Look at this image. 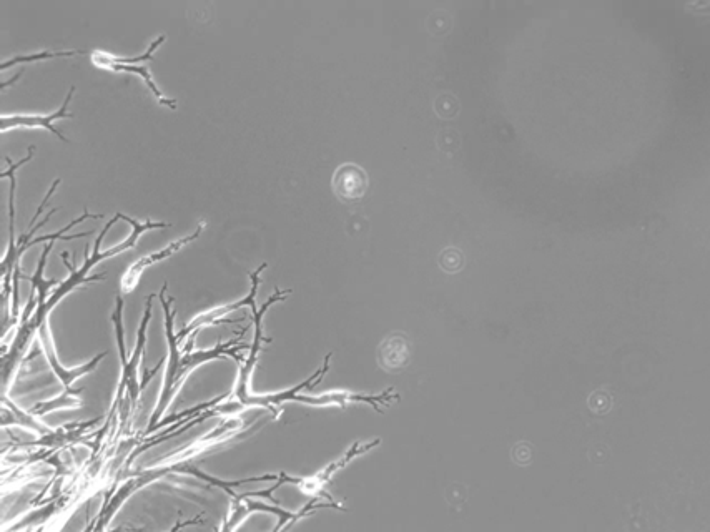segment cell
I'll return each instance as SVG.
<instances>
[{
	"mask_svg": "<svg viewBox=\"0 0 710 532\" xmlns=\"http://www.w3.org/2000/svg\"><path fill=\"white\" fill-rule=\"evenodd\" d=\"M380 443V439H375L371 443L353 444L346 451L345 456H341L340 459H336V461L328 464L318 473L311 474V476L298 478V476H290V474L286 473L268 474V481H277L275 484H277L278 489L282 488L283 484H293L295 488L300 489L301 493L308 494L313 499H320L323 496V498L333 501L330 494L326 493V489H328L336 474L340 473L341 469L346 468V464H350L353 459L358 458L361 454L370 453L371 449L378 448Z\"/></svg>",
	"mask_w": 710,
	"mask_h": 532,
	"instance_id": "6",
	"label": "cell"
},
{
	"mask_svg": "<svg viewBox=\"0 0 710 532\" xmlns=\"http://www.w3.org/2000/svg\"><path fill=\"white\" fill-rule=\"evenodd\" d=\"M9 426H19V428L29 429L32 433L37 434L39 438L52 433L54 429L50 426H45L35 414L30 411H24L19 408L14 401H10L9 396L2 395V428Z\"/></svg>",
	"mask_w": 710,
	"mask_h": 532,
	"instance_id": "17",
	"label": "cell"
},
{
	"mask_svg": "<svg viewBox=\"0 0 710 532\" xmlns=\"http://www.w3.org/2000/svg\"><path fill=\"white\" fill-rule=\"evenodd\" d=\"M155 298H157V293L148 295L145 313H143L142 316V323H140L139 331H137V343H135L134 351H132V356H130L129 361H127V365L122 366L119 391H117V399H115V406L119 404L120 408H122V411H120L122 424L125 423V419L129 416L130 411H135V408H137L140 395H142V391L145 390V385H147L148 381L152 380L153 375H155V373L160 370V366L165 363V358H162V361L150 371V375H148L145 380L140 381V363H142L143 353H145L148 323H150V318H152L153 300H155Z\"/></svg>",
	"mask_w": 710,
	"mask_h": 532,
	"instance_id": "4",
	"label": "cell"
},
{
	"mask_svg": "<svg viewBox=\"0 0 710 532\" xmlns=\"http://www.w3.org/2000/svg\"><path fill=\"white\" fill-rule=\"evenodd\" d=\"M321 508L340 509V506L331 503V501L321 503L320 499H313L308 506H305V508L298 511V513H291V511L283 509L280 504H277V506H268V504L263 503V501L253 499V496L235 494V496H232L230 511H228L227 519H225V524H223L222 529L223 531H235V529L240 528L252 514L267 513L273 514V516H277L278 518V524L273 531H282V529L290 528L293 524L298 523L300 519L305 518L308 514L313 513V511H318V509Z\"/></svg>",
	"mask_w": 710,
	"mask_h": 532,
	"instance_id": "5",
	"label": "cell"
},
{
	"mask_svg": "<svg viewBox=\"0 0 710 532\" xmlns=\"http://www.w3.org/2000/svg\"><path fill=\"white\" fill-rule=\"evenodd\" d=\"M75 94V87H70L69 94L65 97L64 104L54 114H14L2 115L0 117V130L2 133L9 132L15 129H44L54 133L60 140L69 142V138H65L59 130L55 129L54 122L57 120L74 119V114L70 112L69 105L72 102V97Z\"/></svg>",
	"mask_w": 710,
	"mask_h": 532,
	"instance_id": "10",
	"label": "cell"
},
{
	"mask_svg": "<svg viewBox=\"0 0 710 532\" xmlns=\"http://www.w3.org/2000/svg\"><path fill=\"white\" fill-rule=\"evenodd\" d=\"M52 248H54V242L45 243L44 252H42V257H40L37 270H35L34 275L27 276V280H30V285H32V291H30L29 303H27V308H25L20 323H25V321L29 320L35 306L37 308L44 306L49 300V291L54 286L60 285V281L55 280V278H50V280H45L44 278L45 263H47V258H49Z\"/></svg>",
	"mask_w": 710,
	"mask_h": 532,
	"instance_id": "16",
	"label": "cell"
},
{
	"mask_svg": "<svg viewBox=\"0 0 710 532\" xmlns=\"http://www.w3.org/2000/svg\"><path fill=\"white\" fill-rule=\"evenodd\" d=\"M267 266V263H263L257 271H253L252 275H250V278H252V288H250V293H248L245 298L233 301V303H228V305L215 306L212 310L203 311L200 315L195 316L187 326H183L182 330L178 331V341H183L187 336H192L187 346H185V351H192L195 336H197L198 331L205 328V326L218 325V323H222V321L223 323H227L225 318H227L230 313H233V311H237L238 308H243V306L252 308V306L257 305L258 288H260V283H262L260 275H262V271L265 270Z\"/></svg>",
	"mask_w": 710,
	"mask_h": 532,
	"instance_id": "7",
	"label": "cell"
},
{
	"mask_svg": "<svg viewBox=\"0 0 710 532\" xmlns=\"http://www.w3.org/2000/svg\"><path fill=\"white\" fill-rule=\"evenodd\" d=\"M243 426L242 419L232 418L218 424L217 428L213 429L212 433L205 434L203 438L193 441L185 448L177 449L168 456L158 459L152 466L130 473L125 478L124 483L120 484L119 489H115L114 493L110 494L109 498L105 499L104 508L97 516V524L94 528L97 531L104 529L107 524L114 519L115 514L119 513L122 506L127 503V499L132 498L134 494L142 491L143 488H148L150 484L162 481L168 478L170 474H177V469L185 464H190L195 459L200 458L203 454H210L213 449L220 448L227 441H232L237 436Z\"/></svg>",
	"mask_w": 710,
	"mask_h": 532,
	"instance_id": "3",
	"label": "cell"
},
{
	"mask_svg": "<svg viewBox=\"0 0 710 532\" xmlns=\"http://www.w3.org/2000/svg\"><path fill=\"white\" fill-rule=\"evenodd\" d=\"M82 388L79 390H64V393L59 396H55L52 399H45V401H39V403L34 404L32 408L29 409L30 413L35 414L37 418H42L45 414L54 413V411H59V409H74L80 408L84 401L80 398L82 395Z\"/></svg>",
	"mask_w": 710,
	"mask_h": 532,
	"instance_id": "18",
	"label": "cell"
},
{
	"mask_svg": "<svg viewBox=\"0 0 710 532\" xmlns=\"http://www.w3.org/2000/svg\"><path fill=\"white\" fill-rule=\"evenodd\" d=\"M330 355L326 356L325 363L321 366L320 370L313 373L308 380L303 381L300 385L293 386V388H288V390L280 391V393H267V395H255L252 391H248L247 395L242 396L240 399H232L235 403L243 408H263L268 409L270 413L278 418L280 413H282V406L285 403H298V398H300V391L305 390V388H313L316 383H320L321 378L328 373L330 370ZM230 399V398H228Z\"/></svg>",
	"mask_w": 710,
	"mask_h": 532,
	"instance_id": "9",
	"label": "cell"
},
{
	"mask_svg": "<svg viewBox=\"0 0 710 532\" xmlns=\"http://www.w3.org/2000/svg\"><path fill=\"white\" fill-rule=\"evenodd\" d=\"M168 227H170L168 223H155L152 220L139 222L135 218L127 217L124 213H117L105 225L99 238L95 240L94 252L90 253L89 247L85 248L84 265L80 266L79 270L69 263L67 253L64 252L60 255L65 266H69L70 276L60 283L57 290L52 291V295L49 296V300L44 306L37 308L34 315L30 316L25 323H20L19 328L15 331L14 340L10 343V348L2 351L4 353L2 355V395H7L9 388H12L10 385L14 381L15 373L19 370L25 351L29 348L32 336L39 331L40 326L44 325L55 306L59 305L60 301L64 300L65 296L75 288L104 280L105 273L89 276V271L100 262H105L109 258H114L115 255H122L127 250L135 248L142 233L150 232V230H165Z\"/></svg>",
	"mask_w": 710,
	"mask_h": 532,
	"instance_id": "1",
	"label": "cell"
},
{
	"mask_svg": "<svg viewBox=\"0 0 710 532\" xmlns=\"http://www.w3.org/2000/svg\"><path fill=\"white\" fill-rule=\"evenodd\" d=\"M37 333H39V345L42 351H44L45 360L49 363L52 373L57 376L60 385L64 386V390H70L75 381L80 380L82 376L94 373V371L97 370V366L109 355L107 351H104V353H100V355L84 363V365L75 366V368H65V366L60 363L59 356H57L54 335H52V330H50L49 320L45 321L44 325L40 326Z\"/></svg>",
	"mask_w": 710,
	"mask_h": 532,
	"instance_id": "8",
	"label": "cell"
},
{
	"mask_svg": "<svg viewBox=\"0 0 710 532\" xmlns=\"http://www.w3.org/2000/svg\"><path fill=\"white\" fill-rule=\"evenodd\" d=\"M203 230H205V223H200L195 232L190 233L188 237L180 238L177 242L170 243L167 248H163L160 252L150 253L147 257L140 258L137 262L132 263V265L127 268L122 280H120V293L122 295H130L134 293L135 288L139 286L140 278H142L143 271L150 268V266L157 265V263L167 260V258L172 257L175 253L180 252L182 248L187 247L190 243L195 242L200 235H202Z\"/></svg>",
	"mask_w": 710,
	"mask_h": 532,
	"instance_id": "11",
	"label": "cell"
},
{
	"mask_svg": "<svg viewBox=\"0 0 710 532\" xmlns=\"http://www.w3.org/2000/svg\"><path fill=\"white\" fill-rule=\"evenodd\" d=\"M411 361V341L403 333H393L381 341L378 348V365L386 373L405 370Z\"/></svg>",
	"mask_w": 710,
	"mask_h": 532,
	"instance_id": "15",
	"label": "cell"
},
{
	"mask_svg": "<svg viewBox=\"0 0 710 532\" xmlns=\"http://www.w3.org/2000/svg\"><path fill=\"white\" fill-rule=\"evenodd\" d=\"M72 55H80L79 50H59V52H40V54L32 55H17L14 59L4 60L2 62V70H7L9 67H14L17 64H30V62H35V60H49L55 59V57H72Z\"/></svg>",
	"mask_w": 710,
	"mask_h": 532,
	"instance_id": "19",
	"label": "cell"
},
{
	"mask_svg": "<svg viewBox=\"0 0 710 532\" xmlns=\"http://www.w3.org/2000/svg\"><path fill=\"white\" fill-rule=\"evenodd\" d=\"M90 60H92V64H94L95 67H99V69L112 70V72H129V74L139 75L140 79L148 85V89L152 90V94L155 95V99H157L160 104L167 105L170 109H177V102L165 97L162 90L158 89L155 80H153L152 72H150L147 65L117 64V62L110 59V52H105V50H94V52L90 54Z\"/></svg>",
	"mask_w": 710,
	"mask_h": 532,
	"instance_id": "14",
	"label": "cell"
},
{
	"mask_svg": "<svg viewBox=\"0 0 710 532\" xmlns=\"http://www.w3.org/2000/svg\"><path fill=\"white\" fill-rule=\"evenodd\" d=\"M331 187L338 200L343 203H356L363 200L368 188L370 178L368 173L356 163H343L336 168L331 178Z\"/></svg>",
	"mask_w": 710,
	"mask_h": 532,
	"instance_id": "13",
	"label": "cell"
},
{
	"mask_svg": "<svg viewBox=\"0 0 710 532\" xmlns=\"http://www.w3.org/2000/svg\"><path fill=\"white\" fill-rule=\"evenodd\" d=\"M168 285L163 283L162 290L158 291V300L163 308L165 315V336H167L168 355L165 358L167 368L163 373L162 391L158 396V403L153 409L148 428L143 433V438H147L148 434L153 433V428L160 423L163 414L167 413L173 399L177 398L178 393L182 390V386L187 383L188 376L192 375L193 371L198 370L200 366L207 365L210 361L222 360V358H232L237 361L238 365L245 361L242 356V351L250 350L248 345H240L238 340L227 341V343H218L210 350L185 351L180 350V341H178L177 333L173 331V320L175 313L172 310L173 298L167 296Z\"/></svg>",
	"mask_w": 710,
	"mask_h": 532,
	"instance_id": "2",
	"label": "cell"
},
{
	"mask_svg": "<svg viewBox=\"0 0 710 532\" xmlns=\"http://www.w3.org/2000/svg\"><path fill=\"white\" fill-rule=\"evenodd\" d=\"M400 396L395 395L393 390H388L383 395H356L351 391H330L325 395L320 396H305L300 395L298 403L306 404V406H315V408H328V406H336V408H348L350 404H370L371 408H375L376 413H383L380 404L393 403L398 401Z\"/></svg>",
	"mask_w": 710,
	"mask_h": 532,
	"instance_id": "12",
	"label": "cell"
}]
</instances>
